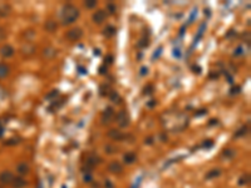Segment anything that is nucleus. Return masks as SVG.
Here are the masks:
<instances>
[{"label":"nucleus","instance_id":"f3484780","mask_svg":"<svg viewBox=\"0 0 251 188\" xmlns=\"http://www.w3.org/2000/svg\"><path fill=\"white\" fill-rule=\"evenodd\" d=\"M116 28L114 27H107L106 29H104V35H106L107 38H112L113 35H116Z\"/></svg>","mask_w":251,"mask_h":188},{"label":"nucleus","instance_id":"20e7f679","mask_svg":"<svg viewBox=\"0 0 251 188\" xmlns=\"http://www.w3.org/2000/svg\"><path fill=\"white\" fill-rule=\"evenodd\" d=\"M113 117H114V109H113L112 107H108V108H106V110L103 112L102 118H100V119H102V123L103 124H108V123L112 122Z\"/></svg>","mask_w":251,"mask_h":188},{"label":"nucleus","instance_id":"58836bf2","mask_svg":"<svg viewBox=\"0 0 251 188\" xmlns=\"http://www.w3.org/2000/svg\"><path fill=\"white\" fill-rule=\"evenodd\" d=\"M4 38H5V31L3 29H0V40H3Z\"/></svg>","mask_w":251,"mask_h":188},{"label":"nucleus","instance_id":"e433bc0d","mask_svg":"<svg viewBox=\"0 0 251 188\" xmlns=\"http://www.w3.org/2000/svg\"><path fill=\"white\" fill-rule=\"evenodd\" d=\"M54 95H58V90H53L52 93L47 95V98H52V97H54Z\"/></svg>","mask_w":251,"mask_h":188},{"label":"nucleus","instance_id":"9b49d317","mask_svg":"<svg viewBox=\"0 0 251 188\" xmlns=\"http://www.w3.org/2000/svg\"><path fill=\"white\" fill-rule=\"evenodd\" d=\"M108 137L112 138V139H114V140H121L124 138V136L118 131V129H111V131L108 132Z\"/></svg>","mask_w":251,"mask_h":188},{"label":"nucleus","instance_id":"79ce46f5","mask_svg":"<svg viewBox=\"0 0 251 188\" xmlns=\"http://www.w3.org/2000/svg\"><path fill=\"white\" fill-rule=\"evenodd\" d=\"M241 50H242V49H241L240 47H238V48H237V50H235V55H240V54H241Z\"/></svg>","mask_w":251,"mask_h":188},{"label":"nucleus","instance_id":"c756f323","mask_svg":"<svg viewBox=\"0 0 251 188\" xmlns=\"http://www.w3.org/2000/svg\"><path fill=\"white\" fill-rule=\"evenodd\" d=\"M152 90H153V85H147L143 89V93L144 94H151V93H152Z\"/></svg>","mask_w":251,"mask_h":188},{"label":"nucleus","instance_id":"b1692460","mask_svg":"<svg viewBox=\"0 0 251 188\" xmlns=\"http://www.w3.org/2000/svg\"><path fill=\"white\" fill-rule=\"evenodd\" d=\"M222 154H224V157H226V158H232L233 156H235V150L233 149H225Z\"/></svg>","mask_w":251,"mask_h":188},{"label":"nucleus","instance_id":"49530a36","mask_svg":"<svg viewBox=\"0 0 251 188\" xmlns=\"http://www.w3.org/2000/svg\"><path fill=\"white\" fill-rule=\"evenodd\" d=\"M146 143H147V144H152V138H148V139L146 140Z\"/></svg>","mask_w":251,"mask_h":188},{"label":"nucleus","instance_id":"1a4fd4ad","mask_svg":"<svg viewBox=\"0 0 251 188\" xmlns=\"http://www.w3.org/2000/svg\"><path fill=\"white\" fill-rule=\"evenodd\" d=\"M100 161H102V159H100L99 157L95 156V154H90V156H88L87 159H86V166H88L89 168H93L95 164L100 163Z\"/></svg>","mask_w":251,"mask_h":188},{"label":"nucleus","instance_id":"6e6552de","mask_svg":"<svg viewBox=\"0 0 251 188\" xmlns=\"http://www.w3.org/2000/svg\"><path fill=\"white\" fill-rule=\"evenodd\" d=\"M14 48L11 47V45H4V47L0 49V55H1L3 58H10V57H13L14 55Z\"/></svg>","mask_w":251,"mask_h":188},{"label":"nucleus","instance_id":"72a5a7b5","mask_svg":"<svg viewBox=\"0 0 251 188\" xmlns=\"http://www.w3.org/2000/svg\"><path fill=\"white\" fill-rule=\"evenodd\" d=\"M99 73H100V74H106V73H107V66H106V65H102V66H100V68H99Z\"/></svg>","mask_w":251,"mask_h":188},{"label":"nucleus","instance_id":"393cba45","mask_svg":"<svg viewBox=\"0 0 251 188\" xmlns=\"http://www.w3.org/2000/svg\"><path fill=\"white\" fill-rule=\"evenodd\" d=\"M84 5H86V8H88V9H92V8H95L97 1H95V0H87L84 3Z\"/></svg>","mask_w":251,"mask_h":188},{"label":"nucleus","instance_id":"37998d69","mask_svg":"<svg viewBox=\"0 0 251 188\" xmlns=\"http://www.w3.org/2000/svg\"><path fill=\"white\" fill-rule=\"evenodd\" d=\"M205 113H206V110H203V109H202V110H198V113H196V115L198 117V115H202V114H205Z\"/></svg>","mask_w":251,"mask_h":188},{"label":"nucleus","instance_id":"c9c22d12","mask_svg":"<svg viewBox=\"0 0 251 188\" xmlns=\"http://www.w3.org/2000/svg\"><path fill=\"white\" fill-rule=\"evenodd\" d=\"M148 73V69L146 68V66H143V68H141V75H146Z\"/></svg>","mask_w":251,"mask_h":188},{"label":"nucleus","instance_id":"f8f14e48","mask_svg":"<svg viewBox=\"0 0 251 188\" xmlns=\"http://www.w3.org/2000/svg\"><path fill=\"white\" fill-rule=\"evenodd\" d=\"M11 186L14 188H23V187L27 186V181L23 178H20V177H14V179H13V182H11Z\"/></svg>","mask_w":251,"mask_h":188},{"label":"nucleus","instance_id":"f03ea898","mask_svg":"<svg viewBox=\"0 0 251 188\" xmlns=\"http://www.w3.org/2000/svg\"><path fill=\"white\" fill-rule=\"evenodd\" d=\"M82 36H83V30L81 28H73L67 31V34H65V38L70 41H78Z\"/></svg>","mask_w":251,"mask_h":188},{"label":"nucleus","instance_id":"423d86ee","mask_svg":"<svg viewBox=\"0 0 251 188\" xmlns=\"http://www.w3.org/2000/svg\"><path fill=\"white\" fill-rule=\"evenodd\" d=\"M13 179H14V175L9 171H4L0 173V183H3V185H11Z\"/></svg>","mask_w":251,"mask_h":188},{"label":"nucleus","instance_id":"ddd939ff","mask_svg":"<svg viewBox=\"0 0 251 188\" xmlns=\"http://www.w3.org/2000/svg\"><path fill=\"white\" fill-rule=\"evenodd\" d=\"M136 154L133 153V152H128V153H126L124 156H123V162L126 163V164H132V163H135L136 162Z\"/></svg>","mask_w":251,"mask_h":188},{"label":"nucleus","instance_id":"4c0bfd02","mask_svg":"<svg viewBox=\"0 0 251 188\" xmlns=\"http://www.w3.org/2000/svg\"><path fill=\"white\" fill-rule=\"evenodd\" d=\"M78 69H79V73L81 74H87V69H84L83 66H78Z\"/></svg>","mask_w":251,"mask_h":188},{"label":"nucleus","instance_id":"a878e982","mask_svg":"<svg viewBox=\"0 0 251 188\" xmlns=\"http://www.w3.org/2000/svg\"><path fill=\"white\" fill-rule=\"evenodd\" d=\"M83 181H84L86 183H90L92 181H93L92 173H90V172H88V173H84V174H83Z\"/></svg>","mask_w":251,"mask_h":188},{"label":"nucleus","instance_id":"f257e3e1","mask_svg":"<svg viewBox=\"0 0 251 188\" xmlns=\"http://www.w3.org/2000/svg\"><path fill=\"white\" fill-rule=\"evenodd\" d=\"M62 23L64 25H69L74 23L79 16V10L72 4H67L62 10Z\"/></svg>","mask_w":251,"mask_h":188},{"label":"nucleus","instance_id":"dca6fc26","mask_svg":"<svg viewBox=\"0 0 251 188\" xmlns=\"http://www.w3.org/2000/svg\"><path fill=\"white\" fill-rule=\"evenodd\" d=\"M111 92H112V89H111V87L108 85V84H102V85H100V88H99L100 95H109Z\"/></svg>","mask_w":251,"mask_h":188},{"label":"nucleus","instance_id":"7c9ffc66","mask_svg":"<svg viewBox=\"0 0 251 188\" xmlns=\"http://www.w3.org/2000/svg\"><path fill=\"white\" fill-rule=\"evenodd\" d=\"M161 52H162V47H160V48L157 49V53H154L153 55H152V59H156V58L160 57L161 55Z\"/></svg>","mask_w":251,"mask_h":188},{"label":"nucleus","instance_id":"a19ab883","mask_svg":"<svg viewBox=\"0 0 251 188\" xmlns=\"http://www.w3.org/2000/svg\"><path fill=\"white\" fill-rule=\"evenodd\" d=\"M147 106L148 107H154L156 106V100H149V103L147 104Z\"/></svg>","mask_w":251,"mask_h":188},{"label":"nucleus","instance_id":"c85d7f7f","mask_svg":"<svg viewBox=\"0 0 251 188\" xmlns=\"http://www.w3.org/2000/svg\"><path fill=\"white\" fill-rule=\"evenodd\" d=\"M18 140H19L18 138H11V139H9V140L5 142V144H6V145H14V144L18 143Z\"/></svg>","mask_w":251,"mask_h":188},{"label":"nucleus","instance_id":"2eb2a0df","mask_svg":"<svg viewBox=\"0 0 251 188\" xmlns=\"http://www.w3.org/2000/svg\"><path fill=\"white\" fill-rule=\"evenodd\" d=\"M10 11H11L10 5H8V4H3V5H0V16L9 15Z\"/></svg>","mask_w":251,"mask_h":188},{"label":"nucleus","instance_id":"f704fd0d","mask_svg":"<svg viewBox=\"0 0 251 188\" xmlns=\"http://www.w3.org/2000/svg\"><path fill=\"white\" fill-rule=\"evenodd\" d=\"M106 148H107V150H108V153H113V152L116 150V148H114V147H112V145H107Z\"/></svg>","mask_w":251,"mask_h":188},{"label":"nucleus","instance_id":"4be33fe9","mask_svg":"<svg viewBox=\"0 0 251 188\" xmlns=\"http://www.w3.org/2000/svg\"><path fill=\"white\" fill-rule=\"evenodd\" d=\"M220 169H212V171H210L207 174H206V178L207 179H211V178H216V177H219L220 175Z\"/></svg>","mask_w":251,"mask_h":188},{"label":"nucleus","instance_id":"6ab92c4d","mask_svg":"<svg viewBox=\"0 0 251 188\" xmlns=\"http://www.w3.org/2000/svg\"><path fill=\"white\" fill-rule=\"evenodd\" d=\"M55 54H57V50L53 49V48H47L44 50V57L45 58H53Z\"/></svg>","mask_w":251,"mask_h":188},{"label":"nucleus","instance_id":"a18cd8bd","mask_svg":"<svg viewBox=\"0 0 251 188\" xmlns=\"http://www.w3.org/2000/svg\"><path fill=\"white\" fill-rule=\"evenodd\" d=\"M210 124L212 125V124H217V119H211L210 120Z\"/></svg>","mask_w":251,"mask_h":188},{"label":"nucleus","instance_id":"0eeeda50","mask_svg":"<svg viewBox=\"0 0 251 188\" xmlns=\"http://www.w3.org/2000/svg\"><path fill=\"white\" fill-rule=\"evenodd\" d=\"M106 18H107V14H106V11H104V10H98V11H95L94 14H93V16H92L93 22L97 23V24H102L104 20H106Z\"/></svg>","mask_w":251,"mask_h":188},{"label":"nucleus","instance_id":"5701e85b","mask_svg":"<svg viewBox=\"0 0 251 188\" xmlns=\"http://www.w3.org/2000/svg\"><path fill=\"white\" fill-rule=\"evenodd\" d=\"M249 181H250V175L249 174H244L242 177L238 179V185L240 186H244V185H247L249 183Z\"/></svg>","mask_w":251,"mask_h":188},{"label":"nucleus","instance_id":"bb28decb","mask_svg":"<svg viewBox=\"0 0 251 188\" xmlns=\"http://www.w3.org/2000/svg\"><path fill=\"white\" fill-rule=\"evenodd\" d=\"M107 9H108V11L111 13V14H114L116 13V10H117V6L114 5V4H112V3H109L107 5Z\"/></svg>","mask_w":251,"mask_h":188},{"label":"nucleus","instance_id":"a211bd4d","mask_svg":"<svg viewBox=\"0 0 251 188\" xmlns=\"http://www.w3.org/2000/svg\"><path fill=\"white\" fill-rule=\"evenodd\" d=\"M9 74V68L5 64H0V78H5Z\"/></svg>","mask_w":251,"mask_h":188},{"label":"nucleus","instance_id":"7ed1b4c3","mask_svg":"<svg viewBox=\"0 0 251 188\" xmlns=\"http://www.w3.org/2000/svg\"><path fill=\"white\" fill-rule=\"evenodd\" d=\"M117 122H118L119 127H127L129 124V117H128V113L126 110H121L118 114H117Z\"/></svg>","mask_w":251,"mask_h":188},{"label":"nucleus","instance_id":"9d476101","mask_svg":"<svg viewBox=\"0 0 251 188\" xmlns=\"http://www.w3.org/2000/svg\"><path fill=\"white\" fill-rule=\"evenodd\" d=\"M29 171H30V167H29V164L28 163H25V162L19 163L18 167H16V172H18L19 174H22V175L28 174Z\"/></svg>","mask_w":251,"mask_h":188},{"label":"nucleus","instance_id":"2f4dec72","mask_svg":"<svg viewBox=\"0 0 251 188\" xmlns=\"http://www.w3.org/2000/svg\"><path fill=\"white\" fill-rule=\"evenodd\" d=\"M212 144H213V142H212V140H205V143H203V147H206V148H210V147H212Z\"/></svg>","mask_w":251,"mask_h":188},{"label":"nucleus","instance_id":"c03bdc74","mask_svg":"<svg viewBox=\"0 0 251 188\" xmlns=\"http://www.w3.org/2000/svg\"><path fill=\"white\" fill-rule=\"evenodd\" d=\"M175 55L177 57V58H179V55H181V54H179V50L177 49V50H175Z\"/></svg>","mask_w":251,"mask_h":188},{"label":"nucleus","instance_id":"09e8293b","mask_svg":"<svg viewBox=\"0 0 251 188\" xmlns=\"http://www.w3.org/2000/svg\"><path fill=\"white\" fill-rule=\"evenodd\" d=\"M62 188H65V186H63V187H62Z\"/></svg>","mask_w":251,"mask_h":188},{"label":"nucleus","instance_id":"aec40b11","mask_svg":"<svg viewBox=\"0 0 251 188\" xmlns=\"http://www.w3.org/2000/svg\"><path fill=\"white\" fill-rule=\"evenodd\" d=\"M109 98H111V100H112L113 103H119V102H121V97H119V94L117 93V92H114V90H112V92H111Z\"/></svg>","mask_w":251,"mask_h":188},{"label":"nucleus","instance_id":"de8ad7c7","mask_svg":"<svg viewBox=\"0 0 251 188\" xmlns=\"http://www.w3.org/2000/svg\"><path fill=\"white\" fill-rule=\"evenodd\" d=\"M94 54H97V55H99V50H98V49H97V50L94 49Z\"/></svg>","mask_w":251,"mask_h":188},{"label":"nucleus","instance_id":"473e14b6","mask_svg":"<svg viewBox=\"0 0 251 188\" xmlns=\"http://www.w3.org/2000/svg\"><path fill=\"white\" fill-rule=\"evenodd\" d=\"M240 93V87H233L231 89V94H237Z\"/></svg>","mask_w":251,"mask_h":188},{"label":"nucleus","instance_id":"39448f33","mask_svg":"<svg viewBox=\"0 0 251 188\" xmlns=\"http://www.w3.org/2000/svg\"><path fill=\"white\" fill-rule=\"evenodd\" d=\"M108 171H109L111 173L119 174V173L123 172V166L119 162H117V161H112L109 164H108Z\"/></svg>","mask_w":251,"mask_h":188},{"label":"nucleus","instance_id":"412c9836","mask_svg":"<svg viewBox=\"0 0 251 188\" xmlns=\"http://www.w3.org/2000/svg\"><path fill=\"white\" fill-rule=\"evenodd\" d=\"M247 131H249V127H247V125H242V127L235 133V137H242V136H245L246 133H247Z\"/></svg>","mask_w":251,"mask_h":188},{"label":"nucleus","instance_id":"cd10ccee","mask_svg":"<svg viewBox=\"0 0 251 188\" xmlns=\"http://www.w3.org/2000/svg\"><path fill=\"white\" fill-rule=\"evenodd\" d=\"M149 45V41H148V39H143V40H141L140 43H138V47H141V48H146V47H148Z\"/></svg>","mask_w":251,"mask_h":188},{"label":"nucleus","instance_id":"4468645a","mask_svg":"<svg viewBox=\"0 0 251 188\" xmlns=\"http://www.w3.org/2000/svg\"><path fill=\"white\" fill-rule=\"evenodd\" d=\"M45 30L47 31H49V33H54L57 30V28H58V25H57V23L55 22H53V20H48L47 23H45Z\"/></svg>","mask_w":251,"mask_h":188},{"label":"nucleus","instance_id":"ea45409f","mask_svg":"<svg viewBox=\"0 0 251 188\" xmlns=\"http://www.w3.org/2000/svg\"><path fill=\"white\" fill-rule=\"evenodd\" d=\"M106 60H107V63H109V64H112V63H113V57H112V55H108Z\"/></svg>","mask_w":251,"mask_h":188}]
</instances>
